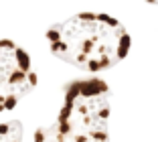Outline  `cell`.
I'll list each match as a JSON object with an SVG mask.
<instances>
[{
    "label": "cell",
    "mask_w": 158,
    "mask_h": 142,
    "mask_svg": "<svg viewBox=\"0 0 158 142\" xmlns=\"http://www.w3.org/2000/svg\"><path fill=\"white\" fill-rule=\"evenodd\" d=\"M35 142H47V130L45 128H39L35 132Z\"/></svg>",
    "instance_id": "3957f363"
},
{
    "label": "cell",
    "mask_w": 158,
    "mask_h": 142,
    "mask_svg": "<svg viewBox=\"0 0 158 142\" xmlns=\"http://www.w3.org/2000/svg\"><path fill=\"white\" fill-rule=\"evenodd\" d=\"M53 55L91 73L118 65L130 51L132 39L124 24L110 14L79 12L47 31Z\"/></svg>",
    "instance_id": "6da1fadb"
},
{
    "label": "cell",
    "mask_w": 158,
    "mask_h": 142,
    "mask_svg": "<svg viewBox=\"0 0 158 142\" xmlns=\"http://www.w3.org/2000/svg\"><path fill=\"white\" fill-rule=\"evenodd\" d=\"M19 100H20L19 96H6V100H4V110L6 112H12L14 108L19 105Z\"/></svg>",
    "instance_id": "7a4b0ae2"
}]
</instances>
